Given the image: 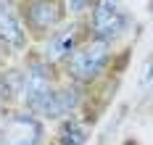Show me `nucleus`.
<instances>
[{"label":"nucleus","instance_id":"9d476101","mask_svg":"<svg viewBox=\"0 0 153 145\" xmlns=\"http://www.w3.org/2000/svg\"><path fill=\"white\" fill-rule=\"evenodd\" d=\"M87 3H92V0H69L71 11H82V8H87Z\"/></svg>","mask_w":153,"mask_h":145},{"label":"nucleus","instance_id":"ddd939ff","mask_svg":"<svg viewBox=\"0 0 153 145\" xmlns=\"http://www.w3.org/2000/svg\"><path fill=\"white\" fill-rule=\"evenodd\" d=\"M129 145H135V143H129Z\"/></svg>","mask_w":153,"mask_h":145},{"label":"nucleus","instance_id":"9b49d317","mask_svg":"<svg viewBox=\"0 0 153 145\" xmlns=\"http://www.w3.org/2000/svg\"><path fill=\"white\" fill-rule=\"evenodd\" d=\"M5 98H8V84H5V82L0 79V103H3Z\"/></svg>","mask_w":153,"mask_h":145},{"label":"nucleus","instance_id":"39448f33","mask_svg":"<svg viewBox=\"0 0 153 145\" xmlns=\"http://www.w3.org/2000/svg\"><path fill=\"white\" fill-rule=\"evenodd\" d=\"M27 21L37 32H45L61 21V8L56 0H32L27 5Z\"/></svg>","mask_w":153,"mask_h":145},{"label":"nucleus","instance_id":"f257e3e1","mask_svg":"<svg viewBox=\"0 0 153 145\" xmlns=\"http://www.w3.org/2000/svg\"><path fill=\"white\" fill-rule=\"evenodd\" d=\"M106 64H108V42L95 40V42H90V45H85V48L71 53L69 77H74L76 82H90L103 71Z\"/></svg>","mask_w":153,"mask_h":145},{"label":"nucleus","instance_id":"423d86ee","mask_svg":"<svg viewBox=\"0 0 153 145\" xmlns=\"http://www.w3.org/2000/svg\"><path fill=\"white\" fill-rule=\"evenodd\" d=\"M76 48V32L74 29H61L53 34L45 45V64H58L63 58H69Z\"/></svg>","mask_w":153,"mask_h":145},{"label":"nucleus","instance_id":"f03ea898","mask_svg":"<svg viewBox=\"0 0 153 145\" xmlns=\"http://www.w3.org/2000/svg\"><path fill=\"white\" fill-rule=\"evenodd\" d=\"M127 29V13L116 0H100L92 11V32L100 42L116 40Z\"/></svg>","mask_w":153,"mask_h":145},{"label":"nucleus","instance_id":"0eeeda50","mask_svg":"<svg viewBox=\"0 0 153 145\" xmlns=\"http://www.w3.org/2000/svg\"><path fill=\"white\" fill-rule=\"evenodd\" d=\"M76 100H79L76 90H53L48 95V100L40 106L37 113H42V116H63V113H69L76 106Z\"/></svg>","mask_w":153,"mask_h":145},{"label":"nucleus","instance_id":"7ed1b4c3","mask_svg":"<svg viewBox=\"0 0 153 145\" xmlns=\"http://www.w3.org/2000/svg\"><path fill=\"white\" fill-rule=\"evenodd\" d=\"M21 92H24L27 106L37 113L40 106L48 100V95L53 92V74H50V66L45 61L29 64L27 74H24V82H21Z\"/></svg>","mask_w":153,"mask_h":145},{"label":"nucleus","instance_id":"20e7f679","mask_svg":"<svg viewBox=\"0 0 153 145\" xmlns=\"http://www.w3.org/2000/svg\"><path fill=\"white\" fill-rule=\"evenodd\" d=\"M42 127L32 113H16L0 132V145H40Z\"/></svg>","mask_w":153,"mask_h":145},{"label":"nucleus","instance_id":"f8f14e48","mask_svg":"<svg viewBox=\"0 0 153 145\" xmlns=\"http://www.w3.org/2000/svg\"><path fill=\"white\" fill-rule=\"evenodd\" d=\"M5 5H8V0H0V8H5Z\"/></svg>","mask_w":153,"mask_h":145},{"label":"nucleus","instance_id":"1a4fd4ad","mask_svg":"<svg viewBox=\"0 0 153 145\" xmlns=\"http://www.w3.org/2000/svg\"><path fill=\"white\" fill-rule=\"evenodd\" d=\"M58 145H85V129L76 121H66L61 129V140Z\"/></svg>","mask_w":153,"mask_h":145},{"label":"nucleus","instance_id":"6e6552de","mask_svg":"<svg viewBox=\"0 0 153 145\" xmlns=\"http://www.w3.org/2000/svg\"><path fill=\"white\" fill-rule=\"evenodd\" d=\"M0 42L11 45V48L24 45V27L8 8H0Z\"/></svg>","mask_w":153,"mask_h":145}]
</instances>
